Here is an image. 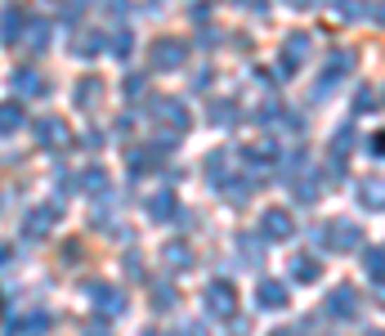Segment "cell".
I'll list each match as a JSON object with an SVG mask.
<instances>
[{
  "label": "cell",
  "instance_id": "cell-1",
  "mask_svg": "<svg viewBox=\"0 0 385 336\" xmlns=\"http://www.w3.org/2000/svg\"><path fill=\"white\" fill-rule=\"evenodd\" d=\"M233 309H237V301H233V283L215 278V283L207 287V314H211V318H233Z\"/></svg>",
  "mask_w": 385,
  "mask_h": 336
},
{
  "label": "cell",
  "instance_id": "cell-2",
  "mask_svg": "<svg viewBox=\"0 0 385 336\" xmlns=\"http://www.w3.org/2000/svg\"><path fill=\"white\" fill-rule=\"evenodd\" d=\"M322 243H327L332 251H354L358 243H363V229H358V224H350V220H336L327 233H318Z\"/></svg>",
  "mask_w": 385,
  "mask_h": 336
},
{
  "label": "cell",
  "instance_id": "cell-3",
  "mask_svg": "<svg viewBox=\"0 0 385 336\" xmlns=\"http://www.w3.org/2000/svg\"><path fill=\"white\" fill-rule=\"evenodd\" d=\"M90 296H94V318H112L126 309V296L117 287H103V283H90Z\"/></svg>",
  "mask_w": 385,
  "mask_h": 336
},
{
  "label": "cell",
  "instance_id": "cell-4",
  "mask_svg": "<svg viewBox=\"0 0 385 336\" xmlns=\"http://www.w3.org/2000/svg\"><path fill=\"white\" fill-rule=\"evenodd\" d=\"M184 58H188L184 41H157V45H152V67H157V72H175Z\"/></svg>",
  "mask_w": 385,
  "mask_h": 336
},
{
  "label": "cell",
  "instance_id": "cell-5",
  "mask_svg": "<svg viewBox=\"0 0 385 336\" xmlns=\"http://www.w3.org/2000/svg\"><path fill=\"white\" fill-rule=\"evenodd\" d=\"M350 67H354V54H350V50H336V54L327 58V67H322V86H318V99H322L327 90H336V81H341V77H345Z\"/></svg>",
  "mask_w": 385,
  "mask_h": 336
},
{
  "label": "cell",
  "instance_id": "cell-6",
  "mask_svg": "<svg viewBox=\"0 0 385 336\" xmlns=\"http://www.w3.org/2000/svg\"><path fill=\"white\" fill-rule=\"evenodd\" d=\"M358 314V296H354V287H336V292L327 296V318H354Z\"/></svg>",
  "mask_w": 385,
  "mask_h": 336
},
{
  "label": "cell",
  "instance_id": "cell-7",
  "mask_svg": "<svg viewBox=\"0 0 385 336\" xmlns=\"http://www.w3.org/2000/svg\"><path fill=\"white\" fill-rule=\"evenodd\" d=\"M22 27H27V14H22L18 5H9L5 14H0V41H5V45H18V41H22Z\"/></svg>",
  "mask_w": 385,
  "mask_h": 336
},
{
  "label": "cell",
  "instance_id": "cell-8",
  "mask_svg": "<svg viewBox=\"0 0 385 336\" xmlns=\"http://www.w3.org/2000/svg\"><path fill=\"white\" fill-rule=\"evenodd\" d=\"M36 139H41V143H50V148H63V143H67L72 135H67V126L58 122V117H45V122H36Z\"/></svg>",
  "mask_w": 385,
  "mask_h": 336
},
{
  "label": "cell",
  "instance_id": "cell-9",
  "mask_svg": "<svg viewBox=\"0 0 385 336\" xmlns=\"http://www.w3.org/2000/svg\"><path fill=\"white\" fill-rule=\"evenodd\" d=\"M260 229H264V238H292L296 224H292V215H287L282 207H273V211H264V224H260Z\"/></svg>",
  "mask_w": 385,
  "mask_h": 336
},
{
  "label": "cell",
  "instance_id": "cell-10",
  "mask_svg": "<svg viewBox=\"0 0 385 336\" xmlns=\"http://www.w3.org/2000/svg\"><path fill=\"white\" fill-rule=\"evenodd\" d=\"M256 305H260V309H282V305H287V287L273 283V278L260 283V287H256Z\"/></svg>",
  "mask_w": 385,
  "mask_h": 336
},
{
  "label": "cell",
  "instance_id": "cell-11",
  "mask_svg": "<svg viewBox=\"0 0 385 336\" xmlns=\"http://www.w3.org/2000/svg\"><path fill=\"white\" fill-rule=\"evenodd\" d=\"M14 90L22 94V99H36V94H50V86H45V81L36 77L32 67H22V72H14Z\"/></svg>",
  "mask_w": 385,
  "mask_h": 336
},
{
  "label": "cell",
  "instance_id": "cell-12",
  "mask_svg": "<svg viewBox=\"0 0 385 336\" xmlns=\"http://www.w3.org/2000/svg\"><path fill=\"white\" fill-rule=\"evenodd\" d=\"M237 251H242V260H237V265H260V260H264L260 233H242V238H237Z\"/></svg>",
  "mask_w": 385,
  "mask_h": 336
},
{
  "label": "cell",
  "instance_id": "cell-13",
  "mask_svg": "<svg viewBox=\"0 0 385 336\" xmlns=\"http://www.w3.org/2000/svg\"><path fill=\"white\" fill-rule=\"evenodd\" d=\"M22 32H27V45L36 54L50 50V22H45V18H27V27H22Z\"/></svg>",
  "mask_w": 385,
  "mask_h": 336
},
{
  "label": "cell",
  "instance_id": "cell-14",
  "mask_svg": "<svg viewBox=\"0 0 385 336\" xmlns=\"http://www.w3.org/2000/svg\"><path fill=\"white\" fill-rule=\"evenodd\" d=\"M148 215H152V220H171V215H175V193H171V188H157V193H152Z\"/></svg>",
  "mask_w": 385,
  "mask_h": 336
},
{
  "label": "cell",
  "instance_id": "cell-15",
  "mask_svg": "<svg viewBox=\"0 0 385 336\" xmlns=\"http://www.w3.org/2000/svg\"><path fill=\"white\" fill-rule=\"evenodd\" d=\"M77 184L86 188V193L103 198V188H107V171H103V166H86V171H81V179H77Z\"/></svg>",
  "mask_w": 385,
  "mask_h": 336
},
{
  "label": "cell",
  "instance_id": "cell-16",
  "mask_svg": "<svg viewBox=\"0 0 385 336\" xmlns=\"http://www.w3.org/2000/svg\"><path fill=\"white\" fill-rule=\"evenodd\" d=\"M162 260H166L171 269H188V265H192V251H188V243H166V247H162Z\"/></svg>",
  "mask_w": 385,
  "mask_h": 336
},
{
  "label": "cell",
  "instance_id": "cell-17",
  "mask_svg": "<svg viewBox=\"0 0 385 336\" xmlns=\"http://www.w3.org/2000/svg\"><path fill=\"white\" fill-rule=\"evenodd\" d=\"M9 328L14 332H45L50 328V314H45V309H32V314H22V318H9Z\"/></svg>",
  "mask_w": 385,
  "mask_h": 336
},
{
  "label": "cell",
  "instance_id": "cell-18",
  "mask_svg": "<svg viewBox=\"0 0 385 336\" xmlns=\"http://www.w3.org/2000/svg\"><path fill=\"white\" fill-rule=\"evenodd\" d=\"M318 273H322V269H318L314 256H296V260H292V278H296V283H318Z\"/></svg>",
  "mask_w": 385,
  "mask_h": 336
},
{
  "label": "cell",
  "instance_id": "cell-19",
  "mask_svg": "<svg viewBox=\"0 0 385 336\" xmlns=\"http://www.w3.org/2000/svg\"><path fill=\"white\" fill-rule=\"evenodd\" d=\"M72 99H77V108H94V103L103 99V86H99L94 77H86V81L77 86V94H72Z\"/></svg>",
  "mask_w": 385,
  "mask_h": 336
},
{
  "label": "cell",
  "instance_id": "cell-20",
  "mask_svg": "<svg viewBox=\"0 0 385 336\" xmlns=\"http://www.w3.org/2000/svg\"><path fill=\"white\" fill-rule=\"evenodd\" d=\"M54 215H58V207H50V211H45V207H41V211H32V215H27V233H32V238H41V233H50V224H54Z\"/></svg>",
  "mask_w": 385,
  "mask_h": 336
},
{
  "label": "cell",
  "instance_id": "cell-21",
  "mask_svg": "<svg viewBox=\"0 0 385 336\" xmlns=\"http://www.w3.org/2000/svg\"><path fill=\"white\" fill-rule=\"evenodd\" d=\"M14 130H22V108L0 103V135H14Z\"/></svg>",
  "mask_w": 385,
  "mask_h": 336
},
{
  "label": "cell",
  "instance_id": "cell-22",
  "mask_svg": "<svg viewBox=\"0 0 385 336\" xmlns=\"http://www.w3.org/2000/svg\"><path fill=\"white\" fill-rule=\"evenodd\" d=\"M358 202H363L367 211H381V179H363V184H358Z\"/></svg>",
  "mask_w": 385,
  "mask_h": 336
},
{
  "label": "cell",
  "instance_id": "cell-23",
  "mask_svg": "<svg viewBox=\"0 0 385 336\" xmlns=\"http://www.w3.org/2000/svg\"><path fill=\"white\" fill-rule=\"evenodd\" d=\"M292 198H296V202H305V207H309V202H318V179H314V175H305L300 184L292 179Z\"/></svg>",
  "mask_w": 385,
  "mask_h": 336
},
{
  "label": "cell",
  "instance_id": "cell-24",
  "mask_svg": "<svg viewBox=\"0 0 385 336\" xmlns=\"http://www.w3.org/2000/svg\"><path fill=\"white\" fill-rule=\"evenodd\" d=\"M363 269H367L372 287L381 292V247H367V251H363Z\"/></svg>",
  "mask_w": 385,
  "mask_h": 336
},
{
  "label": "cell",
  "instance_id": "cell-25",
  "mask_svg": "<svg viewBox=\"0 0 385 336\" xmlns=\"http://www.w3.org/2000/svg\"><path fill=\"white\" fill-rule=\"evenodd\" d=\"M309 58V36H287V63H305Z\"/></svg>",
  "mask_w": 385,
  "mask_h": 336
},
{
  "label": "cell",
  "instance_id": "cell-26",
  "mask_svg": "<svg viewBox=\"0 0 385 336\" xmlns=\"http://www.w3.org/2000/svg\"><path fill=\"white\" fill-rule=\"evenodd\" d=\"M215 184H220V179H215ZM247 179H228V184H220V193L228 198V202H233V207H242V202H247Z\"/></svg>",
  "mask_w": 385,
  "mask_h": 336
},
{
  "label": "cell",
  "instance_id": "cell-27",
  "mask_svg": "<svg viewBox=\"0 0 385 336\" xmlns=\"http://www.w3.org/2000/svg\"><path fill=\"white\" fill-rule=\"evenodd\" d=\"M152 309H162V314H166V309H175V287H171V283H157V287H152Z\"/></svg>",
  "mask_w": 385,
  "mask_h": 336
},
{
  "label": "cell",
  "instance_id": "cell-28",
  "mask_svg": "<svg viewBox=\"0 0 385 336\" xmlns=\"http://www.w3.org/2000/svg\"><path fill=\"white\" fill-rule=\"evenodd\" d=\"M99 36H94V32H86V36H77V45H72V50H77L81 58H94V54H99Z\"/></svg>",
  "mask_w": 385,
  "mask_h": 336
},
{
  "label": "cell",
  "instance_id": "cell-29",
  "mask_svg": "<svg viewBox=\"0 0 385 336\" xmlns=\"http://www.w3.org/2000/svg\"><path fill=\"white\" fill-rule=\"evenodd\" d=\"M211 122L215 126H233L237 117H233V103H211Z\"/></svg>",
  "mask_w": 385,
  "mask_h": 336
},
{
  "label": "cell",
  "instance_id": "cell-30",
  "mask_svg": "<svg viewBox=\"0 0 385 336\" xmlns=\"http://www.w3.org/2000/svg\"><path fill=\"white\" fill-rule=\"evenodd\" d=\"M350 143H354V126H341L332 135V153H341V157H345V148H350Z\"/></svg>",
  "mask_w": 385,
  "mask_h": 336
},
{
  "label": "cell",
  "instance_id": "cell-31",
  "mask_svg": "<svg viewBox=\"0 0 385 336\" xmlns=\"http://www.w3.org/2000/svg\"><path fill=\"white\" fill-rule=\"evenodd\" d=\"M220 171H228V153H224V148H215V153H211V162H207V175H211V179H220Z\"/></svg>",
  "mask_w": 385,
  "mask_h": 336
},
{
  "label": "cell",
  "instance_id": "cell-32",
  "mask_svg": "<svg viewBox=\"0 0 385 336\" xmlns=\"http://www.w3.org/2000/svg\"><path fill=\"white\" fill-rule=\"evenodd\" d=\"M367 108H377V90H372V86L354 94V112H367Z\"/></svg>",
  "mask_w": 385,
  "mask_h": 336
},
{
  "label": "cell",
  "instance_id": "cell-33",
  "mask_svg": "<svg viewBox=\"0 0 385 336\" xmlns=\"http://www.w3.org/2000/svg\"><path fill=\"white\" fill-rule=\"evenodd\" d=\"M296 171H309V157H305V153H296V157L282 162V175H296Z\"/></svg>",
  "mask_w": 385,
  "mask_h": 336
},
{
  "label": "cell",
  "instance_id": "cell-34",
  "mask_svg": "<svg viewBox=\"0 0 385 336\" xmlns=\"http://www.w3.org/2000/svg\"><path fill=\"white\" fill-rule=\"evenodd\" d=\"M363 0H341V18H363Z\"/></svg>",
  "mask_w": 385,
  "mask_h": 336
},
{
  "label": "cell",
  "instance_id": "cell-35",
  "mask_svg": "<svg viewBox=\"0 0 385 336\" xmlns=\"http://www.w3.org/2000/svg\"><path fill=\"white\" fill-rule=\"evenodd\" d=\"M112 54H117V58L130 54V32H117V36H112Z\"/></svg>",
  "mask_w": 385,
  "mask_h": 336
},
{
  "label": "cell",
  "instance_id": "cell-36",
  "mask_svg": "<svg viewBox=\"0 0 385 336\" xmlns=\"http://www.w3.org/2000/svg\"><path fill=\"white\" fill-rule=\"evenodd\" d=\"M126 94H143V77H130L126 81Z\"/></svg>",
  "mask_w": 385,
  "mask_h": 336
},
{
  "label": "cell",
  "instance_id": "cell-37",
  "mask_svg": "<svg viewBox=\"0 0 385 336\" xmlns=\"http://www.w3.org/2000/svg\"><path fill=\"white\" fill-rule=\"evenodd\" d=\"M9 260H14V247H9V243H0V265H9Z\"/></svg>",
  "mask_w": 385,
  "mask_h": 336
},
{
  "label": "cell",
  "instance_id": "cell-38",
  "mask_svg": "<svg viewBox=\"0 0 385 336\" xmlns=\"http://www.w3.org/2000/svg\"><path fill=\"white\" fill-rule=\"evenodd\" d=\"M287 5H309V0H287Z\"/></svg>",
  "mask_w": 385,
  "mask_h": 336
}]
</instances>
